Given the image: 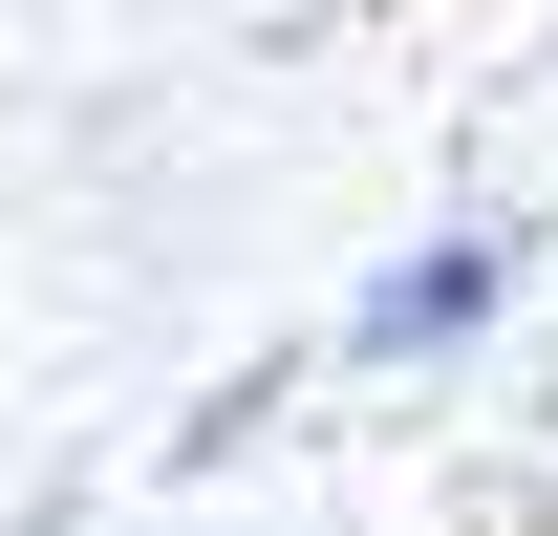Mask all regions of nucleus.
<instances>
[{
    "instance_id": "1",
    "label": "nucleus",
    "mask_w": 558,
    "mask_h": 536,
    "mask_svg": "<svg viewBox=\"0 0 558 536\" xmlns=\"http://www.w3.org/2000/svg\"><path fill=\"white\" fill-rule=\"evenodd\" d=\"M494 301H515V236L494 215H429L409 258L344 301V365H451V343H494Z\"/></svg>"
}]
</instances>
